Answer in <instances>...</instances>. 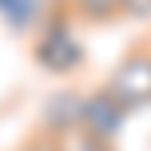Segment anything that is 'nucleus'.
I'll return each instance as SVG.
<instances>
[{"instance_id":"obj_1","label":"nucleus","mask_w":151,"mask_h":151,"mask_svg":"<svg viewBox=\"0 0 151 151\" xmlns=\"http://www.w3.org/2000/svg\"><path fill=\"white\" fill-rule=\"evenodd\" d=\"M32 60L52 76H76L83 68L88 52H83L80 36H76V20H72L64 0H52L48 16L40 20L36 40H32Z\"/></svg>"},{"instance_id":"obj_2","label":"nucleus","mask_w":151,"mask_h":151,"mask_svg":"<svg viewBox=\"0 0 151 151\" xmlns=\"http://www.w3.org/2000/svg\"><path fill=\"white\" fill-rule=\"evenodd\" d=\"M104 88L111 91L131 115L151 107V40H139L135 48H127V52L115 60V68L107 72Z\"/></svg>"},{"instance_id":"obj_3","label":"nucleus","mask_w":151,"mask_h":151,"mask_svg":"<svg viewBox=\"0 0 151 151\" xmlns=\"http://www.w3.org/2000/svg\"><path fill=\"white\" fill-rule=\"evenodd\" d=\"M131 111L119 104V99L111 96L107 88H96V91H83V111H80V127L91 131L96 139H107V143H115L119 139V131L127 127Z\"/></svg>"},{"instance_id":"obj_4","label":"nucleus","mask_w":151,"mask_h":151,"mask_svg":"<svg viewBox=\"0 0 151 151\" xmlns=\"http://www.w3.org/2000/svg\"><path fill=\"white\" fill-rule=\"evenodd\" d=\"M80 111H83V91L80 88H60L44 99L40 107V131L44 135H64V131L80 127Z\"/></svg>"},{"instance_id":"obj_5","label":"nucleus","mask_w":151,"mask_h":151,"mask_svg":"<svg viewBox=\"0 0 151 151\" xmlns=\"http://www.w3.org/2000/svg\"><path fill=\"white\" fill-rule=\"evenodd\" d=\"M48 8H52V0H0V20L12 32H36Z\"/></svg>"},{"instance_id":"obj_6","label":"nucleus","mask_w":151,"mask_h":151,"mask_svg":"<svg viewBox=\"0 0 151 151\" xmlns=\"http://www.w3.org/2000/svg\"><path fill=\"white\" fill-rule=\"evenodd\" d=\"M64 4L76 24H96V28L115 24L123 16V0H64Z\"/></svg>"},{"instance_id":"obj_7","label":"nucleus","mask_w":151,"mask_h":151,"mask_svg":"<svg viewBox=\"0 0 151 151\" xmlns=\"http://www.w3.org/2000/svg\"><path fill=\"white\" fill-rule=\"evenodd\" d=\"M56 143H60V151H115V143L96 139L83 127H72V131H64V135H56Z\"/></svg>"},{"instance_id":"obj_8","label":"nucleus","mask_w":151,"mask_h":151,"mask_svg":"<svg viewBox=\"0 0 151 151\" xmlns=\"http://www.w3.org/2000/svg\"><path fill=\"white\" fill-rule=\"evenodd\" d=\"M123 16L127 20H151V0H123Z\"/></svg>"},{"instance_id":"obj_9","label":"nucleus","mask_w":151,"mask_h":151,"mask_svg":"<svg viewBox=\"0 0 151 151\" xmlns=\"http://www.w3.org/2000/svg\"><path fill=\"white\" fill-rule=\"evenodd\" d=\"M20 151H60V143H56V135H44V131H36V135H32Z\"/></svg>"}]
</instances>
